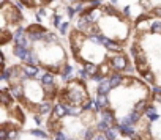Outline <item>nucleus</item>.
Instances as JSON below:
<instances>
[{"mask_svg": "<svg viewBox=\"0 0 161 140\" xmlns=\"http://www.w3.org/2000/svg\"><path fill=\"white\" fill-rule=\"evenodd\" d=\"M14 41L17 43V46H21V47H25L27 49V46H28V41H27V38H25V33H24V30H17L16 33H14Z\"/></svg>", "mask_w": 161, "mask_h": 140, "instance_id": "nucleus-1", "label": "nucleus"}, {"mask_svg": "<svg viewBox=\"0 0 161 140\" xmlns=\"http://www.w3.org/2000/svg\"><path fill=\"white\" fill-rule=\"evenodd\" d=\"M112 65L115 69H125L127 68V58L122 57V55H117L112 58Z\"/></svg>", "mask_w": 161, "mask_h": 140, "instance_id": "nucleus-2", "label": "nucleus"}, {"mask_svg": "<svg viewBox=\"0 0 161 140\" xmlns=\"http://www.w3.org/2000/svg\"><path fill=\"white\" fill-rule=\"evenodd\" d=\"M14 55H17L19 58H22V60H27L28 58V52H27V49L25 47H21V46H16L14 47Z\"/></svg>", "mask_w": 161, "mask_h": 140, "instance_id": "nucleus-3", "label": "nucleus"}, {"mask_svg": "<svg viewBox=\"0 0 161 140\" xmlns=\"http://www.w3.org/2000/svg\"><path fill=\"white\" fill-rule=\"evenodd\" d=\"M107 106V96L106 95H98V99H96L95 109H99V107H106Z\"/></svg>", "mask_w": 161, "mask_h": 140, "instance_id": "nucleus-4", "label": "nucleus"}, {"mask_svg": "<svg viewBox=\"0 0 161 140\" xmlns=\"http://www.w3.org/2000/svg\"><path fill=\"white\" fill-rule=\"evenodd\" d=\"M119 129L122 131L123 134H128V135H134V129H133V126H130V124L122 123V124L119 126Z\"/></svg>", "mask_w": 161, "mask_h": 140, "instance_id": "nucleus-5", "label": "nucleus"}, {"mask_svg": "<svg viewBox=\"0 0 161 140\" xmlns=\"http://www.w3.org/2000/svg\"><path fill=\"white\" fill-rule=\"evenodd\" d=\"M22 69H24L25 76H36L38 74V68H35V66H32V65H25Z\"/></svg>", "mask_w": 161, "mask_h": 140, "instance_id": "nucleus-6", "label": "nucleus"}, {"mask_svg": "<svg viewBox=\"0 0 161 140\" xmlns=\"http://www.w3.org/2000/svg\"><path fill=\"white\" fill-rule=\"evenodd\" d=\"M65 113H68V106H63V104L55 106V115L57 116H62V115H65Z\"/></svg>", "mask_w": 161, "mask_h": 140, "instance_id": "nucleus-7", "label": "nucleus"}, {"mask_svg": "<svg viewBox=\"0 0 161 140\" xmlns=\"http://www.w3.org/2000/svg\"><path fill=\"white\" fill-rule=\"evenodd\" d=\"M109 88H111V82L103 80V82H101V85H99V88H98V91H99V95H106V93L109 91Z\"/></svg>", "mask_w": 161, "mask_h": 140, "instance_id": "nucleus-8", "label": "nucleus"}, {"mask_svg": "<svg viewBox=\"0 0 161 140\" xmlns=\"http://www.w3.org/2000/svg\"><path fill=\"white\" fill-rule=\"evenodd\" d=\"M109 82H111V87H117L120 82H122V76L115 72V74L111 76V80H109Z\"/></svg>", "mask_w": 161, "mask_h": 140, "instance_id": "nucleus-9", "label": "nucleus"}, {"mask_svg": "<svg viewBox=\"0 0 161 140\" xmlns=\"http://www.w3.org/2000/svg\"><path fill=\"white\" fill-rule=\"evenodd\" d=\"M147 115H148V118H150L152 121H155V120H158V115H156V109H155V107H148V109H147Z\"/></svg>", "mask_w": 161, "mask_h": 140, "instance_id": "nucleus-10", "label": "nucleus"}, {"mask_svg": "<svg viewBox=\"0 0 161 140\" xmlns=\"http://www.w3.org/2000/svg\"><path fill=\"white\" fill-rule=\"evenodd\" d=\"M41 80H43V83H44L46 87H49V85H52V82H54V77H52L51 74H44L41 77Z\"/></svg>", "mask_w": 161, "mask_h": 140, "instance_id": "nucleus-11", "label": "nucleus"}, {"mask_svg": "<svg viewBox=\"0 0 161 140\" xmlns=\"http://www.w3.org/2000/svg\"><path fill=\"white\" fill-rule=\"evenodd\" d=\"M101 118H103V121H106V123H111L114 120V115L111 112H101Z\"/></svg>", "mask_w": 161, "mask_h": 140, "instance_id": "nucleus-12", "label": "nucleus"}, {"mask_svg": "<svg viewBox=\"0 0 161 140\" xmlns=\"http://www.w3.org/2000/svg\"><path fill=\"white\" fill-rule=\"evenodd\" d=\"M106 137L109 140H117V131L115 129H111V128H109V129L106 131Z\"/></svg>", "mask_w": 161, "mask_h": 140, "instance_id": "nucleus-13", "label": "nucleus"}, {"mask_svg": "<svg viewBox=\"0 0 161 140\" xmlns=\"http://www.w3.org/2000/svg\"><path fill=\"white\" fill-rule=\"evenodd\" d=\"M85 72H87V74H90V76H95L96 66L95 65H85Z\"/></svg>", "mask_w": 161, "mask_h": 140, "instance_id": "nucleus-14", "label": "nucleus"}, {"mask_svg": "<svg viewBox=\"0 0 161 140\" xmlns=\"http://www.w3.org/2000/svg\"><path fill=\"white\" fill-rule=\"evenodd\" d=\"M71 71H73L71 66H65V69H63V72H62V77L63 79H68L70 74H71Z\"/></svg>", "mask_w": 161, "mask_h": 140, "instance_id": "nucleus-15", "label": "nucleus"}, {"mask_svg": "<svg viewBox=\"0 0 161 140\" xmlns=\"http://www.w3.org/2000/svg\"><path fill=\"white\" fill-rule=\"evenodd\" d=\"M144 106H145V103H144V101H140V103H137V104H136V107H134V112L140 113L142 110H144Z\"/></svg>", "mask_w": 161, "mask_h": 140, "instance_id": "nucleus-16", "label": "nucleus"}, {"mask_svg": "<svg viewBox=\"0 0 161 140\" xmlns=\"http://www.w3.org/2000/svg\"><path fill=\"white\" fill-rule=\"evenodd\" d=\"M44 36V33L43 32H40V33H36V32H30V38L32 39H40V38Z\"/></svg>", "mask_w": 161, "mask_h": 140, "instance_id": "nucleus-17", "label": "nucleus"}, {"mask_svg": "<svg viewBox=\"0 0 161 140\" xmlns=\"http://www.w3.org/2000/svg\"><path fill=\"white\" fill-rule=\"evenodd\" d=\"M25 62H27V63H38V58H36V55H35V54H30Z\"/></svg>", "mask_w": 161, "mask_h": 140, "instance_id": "nucleus-18", "label": "nucleus"}, {"mask_svg": "<svg viewBox=\"0 0 161 140\" xmlns=\"http://www.w3.org/2000/svg\"><path fill=\"white\" fill-rule=\"evenodd\" d=\"M98 129H99V131H104V132H106V131L109 129V126H107L106 121H101V123L98 124Z\"/></svg>", "mask_w": 161, "mask_h": 140, "instance_id": "nucleus-19", "label": "nucleus"}, {"mask_svg": "<svg viewBox=\"0 0 161 140\" xmlns=\"http://www.w3.org/2000/svg\"><path fill=\"white\" fill-rule=\"evenodd\" d=\"M17 96V98H19V96H21V87H14L13 90H11V96Z\"/></svg>", "mask_w": 161, "mask_h": 140, "instance_id": "nucleus-20", "label": "nucleus"}, {"mask_svg": "<svg viewBox=\"0 0 161 140\" xmlns=\"http://www.w3.org/2000/svg\"><path fill=\"white\" fill-rule=\"evenodd\" d=\"M152 30L153 32H161V22H153V24H152Z\"/></svg>", "mask_w": 161, "mask_h": 140, "instance_id": "nucleus-21", "label": "nucleus"}, {"mask_svg": "<svg viewBox=\"0 0 161 140\" xmlns=\"http://www.w3.org/2000/svg\"><path fill=\"white\" fill-rule=\"evenodd\" d=\"M49 109H51V104L44 103V104H43V106H41V109H40V110H41V113H46V112H48Z\"/></svg>", "mask_w": 161, "mask_h": 140, "instance_id": "nucleus-22", "label": "nucleus"}, {"mask_svg": "<svg viewBox=\"0 0 161 140\" xmlns=\"http://www.w3.org/2000/svg\"><path fill=\"white\" fill-rule=\"evenodd\" d=\"M68 113H71V115H78V113H79V109H74V107H68Z\"/></svg>", "mask_w": 161, "mask_h": 140, "instance_id": "nucleus-23", "label": "nucleus"}, {"mask_svg": "<svg viewBox=\"0 0 161 140\" xmlns=\"http://www.w3.org/2000/svg\"><path fill=\"white\" fill-rule=\"evenodd\" d=\"M33 135H36V137H41V139H44V137H46V134H44V132H41V131H33Z\"/></svg>", "mask_w": 161, "mask_h": 140, "instance_id": "nucleus-24", "label": "nucleus"}, {"mask_svg": "<svg viewBox=\"0 0 161 140\" xmlns=\"http://www.w3.org/2000/svg\"><path fill=\"white\" fill-rule=\"evenodd\" d=\"M92 106H93V103H92V101H90V99H89V101H87V103L84 104V107H82V109H84V110H87V109H90V107H92Z\"/></svg>", "mask_w": 161, "mask_h": 140, "instance_id": "nucleus-25", "label": "nucleus"}, {"mask_svg": "<svg viewBox=\"0 0 161 140\" xmlns=\"http://www.w3.org/2000/svg\"><path fill=\"white\" fill-rule=\"evenodd\" d=\"M55 139H57V140H66V137H65V134H63V132H58Z\"/></svg>", "mask_w": 161, "mask_h": 140, "instance_id": "nucleus-26", "label": "nucleus"}, {"mask_svg": "<svg viewBox=\"0 0 161 140\" xmlns=\"http://www.w3.org/2000/svg\"><path fill=\"white\" fill-rule=\"evenodd\" d=\"M2 101H3V104H8V96H7V93H2Z\"/></svg>", "mask_w": 161, "mask_h": 140, "instance_id": "nucleus-27", "label": "nucleus"}, {"mask_svg": "<svg viewBox=\"0 0 161 140\" xmlns=\"http://www.w3.org/2000/svg\"><path fill=\"white\" fill-rule=\"evenodd\" d=\"M92 137H93V134H92V131H87V132H85V140H90V139H92Z\"/></svg>", "mask_w": 161, "mask_h": 140, "instance_id": "nucleus-28", "label": "nucleus"}, {"mask_svg": "<svg viewBox=\"0 0 161 140\" xmlns=\"http://www.w3.org/2000/svg\"><path fill=\"white\" fill-rule=\"evenodd\" d=\"M0 139L7 140V131H0Z\"/></svg>", "mask_w": 161, "mask_h": 140, "instance_id": "nucleus-29", "label": "nucleus"}, {"mask_svg": "<svg viewBox=\"0 0 161 140\" xmlns=\"http://www.w3.org/2000/svg\"><path fill=\"white\" fill-rule=\"evenodd\" d=\"M66 28H68V24H62V25H60V32H62V33H65Z\"/></svg>", "mask_w": 161, "mask_h": 140, "instance_id": "nucleus-30", "label": "nucleus"}, {"mask_svg": "<svg viewBox=\"0 0 161 140\" xmlns=\"http://www.w3.org/2000/svg\"><path fill=\"white\" fill-rule=\"evenodd\" d=\"M152 13H153V14H158V16H161V8H153V10H152Z\"/></svg>", "mask_w": 161, "mask_h": 140, "instance_id": "nucleus-31", "label": "nucleus"}, {"mask_svg": "<svg viewBox=\"0 0 161 140\" xmlns=\"http://www.w3.org/2000/svg\"><path fill=\"white\" fill-rule=\"evenodd\" d=\"M145 79H147L148 82H153V76H152V74H148V72H145Z\"/></svg>", "mask_w": 161, "mask_h": 140, "instance_id": "nucleus-32", "label": "nucleus"}, {"mask_svg": "<svg viewBox=\"0 0 161 140\" xmlns=\"http://www.w3.org/2000/svg\"><path fill=\"white\" fill-rule=\"evenodd\" d=\"M93 80H96V82H99V80H101V82H103V77H101V76H98V74H95V76H93Z\"/></svg>", "mask_w": 161, "mask_h": 140, "instance_id": "nucleus-33", "label": "nucleus"}, {"mask_svg": "<svg viewBox=\"0 0 161 140\" xmlns=\"http://www.w3.org/2000/svg\"><path fill=\"white\" fill-rule=\"evenodd\" d=\"M93 140H106V137H104V135H101V134H99V135H96V137H95V139H93Z\"/></svg>", "mask_w": 161, "mask_h": 140, "instance_id": "nucleus-34", "label": "nucleus"}, {"mask_svg": "<svg viewBox=\"0 0 161 140\" xmlns=\"http://www.w3.org/2000/svg\"><path fill=\"white\" fill-rule=\"evenodd\" d=\"M107 49H119V46H117V44H112V43H111V44L107 46Z\"/></svg>", "mask_w": 161, "mask_h": 140, "instance_id": "nucleus-35", "label": "nucleus"}, {"mask_svg": "<svg viewBox=\"0 0 161 140\" xmlns=\"http://www.w3.org/2000/svg\"><path fill=\"white\" fill-rule=\"evenodd\" d=\"M8 135H10L11 139H13V137H16V132H14V131H13V132H10V134H8Z\"/></svg>", "mask_w": 161, "mask_h": 140, "instance_id": "nucleus-36", "label": "nucleus"}, {"mask_svg": "<svg viewBox=\"0 0 161 140\" xmlns=\"http://www.w3.org/2000/svg\"><path fill=\"white\" fill-rule=\"evenodd\" d=\"M112 2H114V3H115V2H117V0H112Z\"/></svg>", "mask_w": 161, "mask_h": 140, "instance_id": "nucleus-37", "label": "nucleus"}]
</instances>
